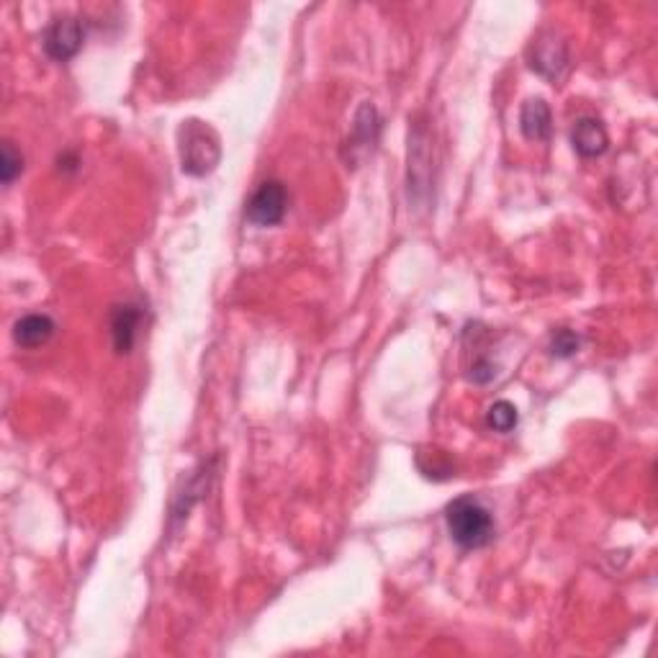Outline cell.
<instances>
[{"mask_svg":"<svg viewBox=\"0 0 658 658\" xmlns=\"http://www.w3.org/2000/svg\"><path fill=\"white\" fill-rule=\"evenodd\" d=\"M44 52L54 62H67L83 49L85 44V26L75 16H57L44 31Z\"/></svg>","mask_w":658,"mask_h":658,"instance_id":"8992f818","label":"cell"},{"mask_svg":"<svg viewBox=\"0 0 658 658\" xmlns=\"http://www.w3.org/2000/svg\"><path fill=\"white\" fill-rule=\"evenodd\" d=\"M527 60L538 75H543L551 83H558L569 67V44L563 42L556 31H540L527 49Z\"/></svg>","mask_w":658,"mask_h":658,"instance_id":"277c9868","label":"cell"},{"mask_svg":"<svg viewBox=\"0 0 658 658\" xmlns=\"http://www.w3.org/2000/svg\"><path fill=\"white\" fill-rule=\"evenodd\" d=\"M378 134H381V116H378V108L371 101H363L360 108L355 111L353 119V134L347 139V150H350V162H358V152H368L376 147Z\"/></svg>","mask_w":658,"mask_h":658,"instance_id":"52a82bcc","label":"cell"},{"mask_svg":"<svg viewBox=\"0 0 658 658\" xmlns=\"http://www.w3.org/2000/svg\"><path fill=\"white\" fill-rule=\"evenodd\" d=\"M139 324H142V309L137 304L114 306V312H111V337H114L116 353H132L134 342H137Z\"/></svg>","mask_w":658,"mask_h":658,"instance_id":"9c48e42d","label":"cell"},{"mask_svg":"<svg viewBox=\"0 0 658 658\" xmlns=\"http://www.w3.org/2000/svg\"><path fill=\"white\" fill-rule=\"evenodd\" d=\"M445 525L463 551H479L494 540L497 522L476 497H458L445 507Z\"/></svg>","mask_w":658,"mask_h":658,"instance_id":"6da1fadb","label":"cell"},{"mask_svg":"<svg viewBox=\"0 0 658 658\" xmlns=\"http://www.w3.org/2000/svg\"><path fill=\"white\" fill-rule=\"evenodd\" d=\"M581 337L576 335L574 329H558L556 335L551 337V345H548V353L558 360H569L579 353Z\"/></svg>","mask_w":658,"mask_h":658,"instance_id":"5bb4252c","label":"cell"},{"mask_svg":"<svg viewBox=\"0 0 658 658\" xmlns=\"http://www.w3.org/2000/svg\"><path fill=\"white\" fill-rule=\"evenodd\" d=\"M430 180H432V144H430V129L425 124L414 121L409 129V201L422 206L430 196Z\"/></svg>","mask_w":658,"mask_h":658,"instance_id":"3957f363","label":"cell"},{"mask_svg":"<svg viewBox=\"0 0 658 658\" xmlns=\"http://www.w3.org/2000/svg\"><path fill=\"white\" fill-rule=\"evenodd\" d=\"M520 129L525 134V139L530 142H545L551 137L553 119H551V106L543 101V98H530L525 101L520 111Z\"/></svg>","mask_w":658,"mask_h":658,"instance_id":"8fae6325","label":"cell"},{"mask_svg":"<svg viewBox=\"0 0 658 658\" xmlns=\"http://www.w3.org/2000/svg\"><path fill=\"white\" fill-rule=\"evenodd\" d=\"M288 211V191L281 180H265L250 196L245 219L255 227H276L283 222Z\"/></svg>","mask_w":658,"mask_h":658,"instance_id":"5b68a950","label":"cell"},{"mask_svg":"<svg viewBox=\"0 0 658 658\" xmlns=\"http://www.w3.org/2000/svg\"><path fill=\"white\" fill-rule=\"evenodd\" d=\"M21 173H24V155L16 150V144L6 139L3 152H0V180H3V186H11Z\"/></svg>","mask_w":658,"mask_h":658,"instance_id":"4fadbf2b","label":"cell"},{"mask_svg":"<svg viewBox=\"0 0 658 658\" xmlns=\"http://www.w3.org/2000/svg\"><path fill=\"white\" fill-rule=\"evenodd\" d=\"M54 319L49 314H26L13 324V342L24 350H36L54 337Z\"/></svg>","mask_w":658,"mask_h":658,"instance_id":"30bf717a","label":"cell"},{"mask_svg":"<svg viewBox=\"0 0 658 658\" xmlns=\"http://www.w3.org/2000/svg\"><path fill=\"white\" fill-rule=\"evenodd\" d=\"M494 378H497V365L491 363L489 358H479L471 365V371H468V381L476 383V386H486Z\"/></svg>","mask_w":658,"mask_h":658,"instance_id":"9a60e30c","label":"cell"},{"mask_svg":"<svg viewBox=\"0 0 658 658\" xmlns=\"http://www.w3.org/2000/svg\"><path fill=\"white\" fill-rule=\"evenodd\" d=\"M517 422H520L517 407L507 399L494 401V404L489 407V414H486V425H489L494 432H502V435H507V432L515 430Z\"/></svg>","mask_w":658,"mask_h":658,"instance_id":"7c38bea8","label":"cell"},{"mask_svg":"<svg viewBox=\"0 0 658 658\" xmlns=\"http://www.w3.org/2000/svg\"><path fill=\"white\" fill-rule=\"evenodd\" d=\"M178 155L183 173L204 178L222 160V139L204 121L188 119L178 129Z\"/></svg>","mask_w":658,"mask_h":658,"instance_id":"7a4b0ae2","label":"cell"},{"mask_svg":"<svg viewBox=\"0 0 658 658\" xmlns=\"http://www.w3.org/2000/svg\"><path fill=\"white\" fill-rule=\"evenodd\" d=\"M571 144H574L576 155L592 160V157L605 155L607 147H610V137H607V129L602 126V121L584 116L571 129Z\"/></svg>","mask_w":658,"mask_h":658,"instance_id":"ba28073f","label":"cell"}]
</instances>
